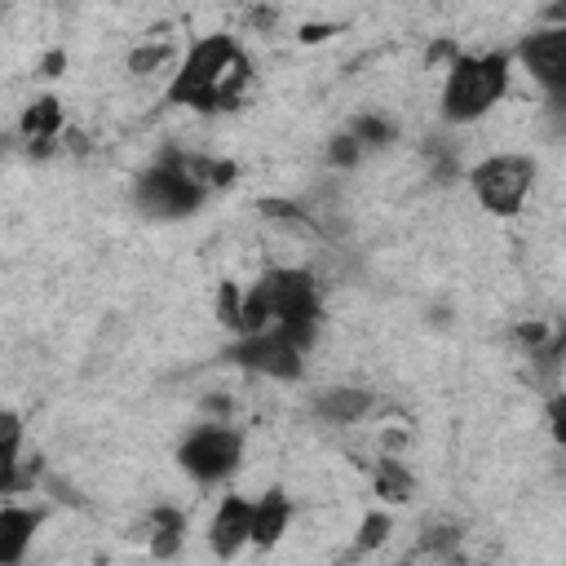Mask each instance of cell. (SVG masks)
Listing matches in <instances>:
<instances>
[{"label": "cell", "mask_w": 566, "mask_h": 566, "mask_svg": "<svg viewBox=\"0 0 566 566\" xmlns=\"http://www.w3.org/2000/svg\"><path fill=\"white\" fill-rule=\"evenodd\" d=\"M248 80H252V57L243 53V44L234 35H226V31L199 35V40H190V49L181 53V62L172 71L168 102L190 106L199 115L234 111Z\"/></svg>", "instance_id": "obj_1"}, {"label": "cell", "mask_w": 566, "mask_h": 566, "mask_svg": "<svg viewBox=\"0 0 566 566\" xmlns=\"http://www.w3.org/2000/svg\"><path fill=\"white\" fill-rule=\"evenodd\" d=\"M509 62L513 53H455L447 80H442V119L447 124H473L482 119L509 88Z\"/></svg>", "instance_id": "obj_2"}, {"label": "cell", "mask_w": 566, "mask_h": 566, "mask_svg": "<svg viewBox=\"0 0 566 566\" xmlns=\"http://www.w3.org/2000/svg\"><path fill=\"white\" fill-rule=\"evenodd\" d=\"M208 199V186L195 172V155L164 150L142 177H137V203L155 217H190Z\"/></svg>", "instance_id": "obj_3"}, {"label": "cell", "mask_w": 566, "mask_h": 566, "mask_svg": "<svg viewBox=\"0 0 566 566\" xmlns=\"http://www.w3.org/2000/svg\"><path fill=\"white\" fill-rule=\"evenodd\" d=\"M473 199L495 217H517L531 186H535V159L531 155H491L473 164L469 172Z\"/></svg>", "instance_id": "obj_4"}, {"label": "cell", "mask_w": 566, "mask_h": 566, "mask_svg": "<svg viewBox=\"0 0 566 566\" xmlns=\"http://www.w3.org/2000/svg\"><path fill=\"white\" fill-rule=\"evenodd\" d=\"M239 460H243V433L226 424H199L177 447V464L195 482H221L239 469Z\"/></svg>", "instance_id": "obj_5"}, {"label": "cell", "mask_w": 566, "mask_h": 566, "mask_svg": "<svg viewBox=\"0 0 566 566\" xmlns=\"http://www.w3.org/2000/svg\"><path fill=\"white\" fill-rule=\"evenodd\" d=\"M513 57L548 93V102L566 111V22L562 27H539V31L522 35V44L513 49Z\"/></svg>", "instance_id": "obj_6"}, {"label": "cell", "mask_w": 566, "mask_h": 566, "mask_svg": "<svg viewBox=\"0 0 566 566\" xmlns=\"http://www.w3.org/2000/svg\"><path fill=\"white\" fill-rule=\"evenodd\" d=\"M230 358L239 367L256 371V376H270V380H296L305 371V345H296L279 327H265V332L243 336L239 345H230Z\"/></svg>", "instance_id": "obj_7"}, {"label": "cell", "mask_w": 566, "mask_h": 566, "mask_svg": "<svg viewBox=\"0 0 566 566\" xmlns=\"http://www.w3.org/2000/svg\"><path fill=\"white\" fill-rule=\"evenodd\" d=\"M256 535V500L248 495H221L212 522H208V548L217 557H234Z\"/></svg>", "instance_id": "obj_8"}, {"label": "cell", "mask_w": 566, "mask_h": 566, "mask_svg": "<svg viewBox=\"0 0 566 566\" xmlns=\"http://www.w3.org/2000/svg\"><path fill=\"white\" fill-rule=\"evenodd\" d=\"M35 526H40V513L35 509H18V504H4L0 509V562L4 566H18L27 544L35 539Z\"/></svg>", "instance_id": "obj_9"}, {"label": "cell", "mask_w": 566, "mask_h": 566, "mask_svg": "<svg viewBox=\"0 0 566 566\" xmlns=\"http://www.w3.org/2000/svg\"><path fill=\"white\" fill-rule=\"evenodd\" d=\"M287 522H292L287 495H283V491H265V495L256 500V535H252V544H256V548L279 544L283 531H287Z\"/></svg>", "instance_id": "obj_10"}, {"label": "cell", "mask_w": 566, "mask_h": 566, "mask_svg": "<svg viewBox=\"0 0 566 566\" xmlns=\"http://www.w3.org/2000/svg\"><path fill=\"white\" fill-rule=\"evenodd\" d=\"M146 544H150V553L155 557H177L181 553V544H186V517L177 513V509H155L150 513V531H146Z\"/></svg>", "instance_id": "obj_11"}, {"label": "cell", "mask_w": 566, "mask_h": 566, "mask_svg": "<svg viewBox=\"0 0 566 566\" xmlns=\"http://www.w3.org/2000/svg\"><path fill=\"white\" fill-rule=\"evenodd\" d=\"M371 407V394L367 389H354V385H340V389H327L318 398V416L336 420V424H354L358 416H367Z\"/></svg>", "instance_id": "obj_12"}, {"label": "cell", "mask_w": 566, "mask_h": 566, "mask_svg": "<svg viewBox=\"0 0 566 566\" xmlns=\"http://www.w3.org/2000/svg\"><path fill=\"white\" fill-rule=\"evenodd\" d=\"M22 137L35 146V142H53V133L62 128V106L53 102V97H40V102H31L27 111H22Z\"/></svg>", "instance_id": "obj_13"}, {"label": "cell", "mask_w": 566, "mask_h": 566, "mask_svg": "<svg viewBox=\"0 0 566 566\" xmlns=\"http://www.w3.org/2000/svg\"><path fill=\"white\" fill-rule=\"evenodd\" d=\"M376 491H380L385 500L402 504V500L411 495V478H407V469H402L398 460H380V469H376Z\"/></svg>", "instance_id": "obj_14"}, {"label": "cell", "mask_w": 566, "mask_h": 566, "mask_svg": "<svg viewBox=\"0 0 566 566\" xmlns=\"http://www.w3.org/2000/svg\"><path fill=\"white\" fill-rule=\"evenodd\" d=\"M349 137H354L358 146H385V142L394 137V124H385V119H376V115H358V119L349 124Z\"/></svg>", "instance_id": "obj_15"}, {"label": "cell", "mask_w": 566, "mask_h": 566, "mask_svg": "<svg viewBox=\"0 0 566 566\" xmlns=\"http://www.w3.org/2000/svg\"><path fill=\"white\" fill-rule=\"evenodd\" d=\"M18 442H22V424H18V416L9 411L4 416V486H13V473H18Z\"/></svg>", "instance_id": "obj_16"}, {"label": "cell", "mask_w": 566, "mask_h": 566, "mask_svg": "<svg viewBox=\"0 0 566 566\" xmlns=\"http://www.w3.org/2000/svg\"><path fill=\"white\" fill-rule=\"evenodd\" d=\"M385 531H389V517H385V513H367V522H363V535L354 539V548H358V553L376 548V544L385 539Z\"/></svg>", "instance_id": "obj_17"}, {"label": "cell", "mask_w": 566, "mask_h": 566, "mask_svg": "<svg viewBox=\"0 0 566 566\" xmlns=\"http://www.w3.org/2000/svg\"><path fill=\"white\" fill-rule=\"evenodd\" d=\"M544 420H548V433H553V438L566 447V389L548 398V407H544Z\"/></svg>", "instance_id": "obj_18"}, {"label": "cell", "mask_w": 566, "mask_h": 566, "mask_svg": "<svg viewBox=\"0 0 566 566\" xmlns=\"http://www.w3.org/2000/svg\"><path fill=\"white\" fill-rule=\"evenodd\" d=\"M358 155H363V146H358L354 137H336V142H332V164L349 168V164H358Z\"/></svg>", "instance_id": "obj_19"}]
</instances>
